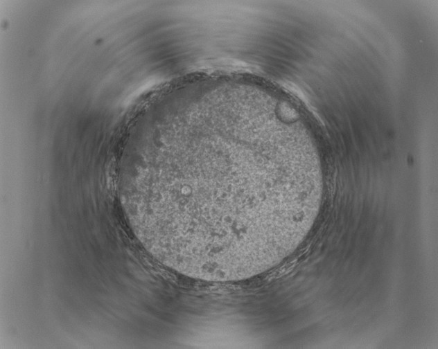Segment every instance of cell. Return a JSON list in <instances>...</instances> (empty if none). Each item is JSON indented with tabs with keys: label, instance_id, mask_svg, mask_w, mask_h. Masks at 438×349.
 I'll use <instances>...</instances> for the list:
<instances>
[{
	"label": "cell",
	"instance_id": "6da1fadb",
	"mask_svg": "<svg viewBox=\"0 0 438 349\" xmlns=\"http://www.w3.org/2000/svg\"><path fill=\"white\" fill-rule=\"evenodd\" d=\"M274 134L236 122L187 126L126 174L130 220L166 267L193 278L232 281L279 264L302 238L308 197Z\"/></svg>",
	"mask_w": 438,
	"mask_h": 349
}]
</instances>
